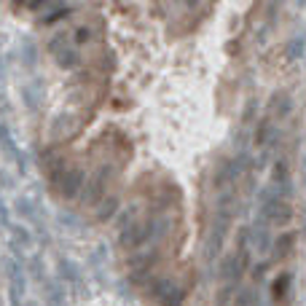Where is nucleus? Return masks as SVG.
Here are the masks:
<instances>
[{
  "label": "nucleus",
  "instance_id": "1",
  "mask_svg": "<svg viewBox=\"0 0 306 306\" xmlns=\"http://www.w3.org/2000/svg\"><path fill=\"white\" fill-rule=\"evenodd\" d=\"M3 266H6V277H8V298H11V306H22L19 301H22L24 288H27L24 266H22V261H19L16 255H8Z\"/></svg>",
  "mask_w": 306,
  "mask_h": 306
},
{
  "label": "nucleus",
  "instance_id": "2",
  "mask_svg": "<svg viewBox=\"0 0 306 306\" xmlns=\"http://www.w3.org/2000/svg\"><path fill=\"white\" fill-rule=\"evenodd\" d=\"M244 167H247V153L242 150L236 159H231V161H223V167L218 169V175H215V186L221 188V191H228L234 183H236V177L244 172Z\"/></svg>",
  "mask_w": 306,
  "mask_h": 306
},
{
  "label": "nucleus",
  "instance_id": "3",
  "mask_svg": "<svg viewBox=\"0 0 306 306\" xmlns=\"http://www.w3.org/2000/svg\"><path fill=\"white\" fill-rule=\"evenodd\" d=\"M150 293H153V298H156L161 306H180L183 303V288L175 282V280H156L153 282V288H150Z\"/></svg>",
  "mask_w": 306,
  "mask_h": 306
},
{
  "label": "nucleus",
  "instance_id": "4",
  "mask_svg": "<svg viewBox=\"0 0 306 306\" xmlns=\"http://www.w3.org/2000/svg\"><path fill=\"white\" fill-rule=\"evenodd\" d=\"M145 242H153V221L129 226L127 231H121V247H127V250H135Z\"/></svg>",
  "mask_w": 306,
  "mask_h": 306
},
{
  "label": "nucleus",
  "instance_id": "5",
  "mask_svg": "<svg viewBox=\"0 0 306 306\" xmlns=\"http://www.w3.org/2000/svg\"><path fill=\"white\" fill-rule=\"evenodd\" d=\"M108 177H110V167L102 164L97 169V175L91 177V183L86 186V194H83V204H97L100 196L105 194V186H108Z\"/></svg>",
  "mask_w": 306,
  "mask_h": 306
},
{
  "label": "nucleus",
  "instance_id": "6",
  "mask_svg": "<svg viewBox=\"0 0 306 306\" xmlns=\"http://www.w3.org/2000/svg\"><path fill=\"white\" fill-rule=\"evenodd\" d=\"M247 239H250V247L255 253H269L271 250V234H269V228H266L263 221H255L250 228H247Z\"/></svg>",
  "mask_w": 306,
  "mask_h": 306
},
{
  "label": "nucleus",
  "instance_id": "7",
  "mask_svg": "<svg viewBox=\"0 0 306 306\" xmlns=\"http://www.w3.org/2000/svg\"><path fill=\"white\" fill-rule=\"evenodd\" d=\"M0 137H3V153H6V159H11L14 164H16V169L24 175V172H27V156L16 148V142H14V137H11V129H8V124H3V129H0Z\"/></svg>",
  "mask_w": 306,
  "mask_h": 306
},
{
  "label": "nucleus",
  "instance_id": "8",
  "mask_svg": "<svg viewBox=\"0 0 306 306\" xmlns=\"http://www.w3.org/2000/svg\"><path fill=\"white\" fill-rule=\"evenodd\" d=\"M244 266H247V253H244V250H239V253H234V255L223 258V266H221V277H223L226 282H236L239 277H242Z\"/></svg>",
  "mask_w": 306,
  "mask_h": 306
},
{
  "label": "nucleus",
  "instance_id": "9",
  "mask_svg": "<svg viewBox=\"0 0 306 306\" xmlns=\"http://www.w3.org/2000/svg\"><path fill=\"white\" fill-rule=\"evenodd\" d=\"M81 188H83V169L81 167H70L68 172H65L62 183H59V194L65 199H75L81 194Z\"/></svg>",
  "mask_w": 306,
  "mask_h": 306
},
{
  "label": "nucleus",
  "instance_id": "10",
  "mask_svg": "<svg viewBox=\"0 0 306 306\" xmlns=\"http://www.w3.org/2000/svg\"><path fill=\"white\" fill-rule=\"evenodd\" d=\"M56 274H59V282H68L75 290H81L83 277H81V269L70 261V258H59V261H56Z\"/></svg>",
  "mask_w": 306,
  "mask_h": 306
},
{
  "label": "nucleus",
  "instance_id": "11",
  "mask_svg": "<svg viewBox=\"0 0 306 306\" xmlns=\"http://www.w3.org/2000/svg\"><path fill=\"white\" fill-rule=\"evenodd\" d=\"M8 244H11L14 255H22V250H27L33 244V234L24 226H11L8 228Z\"/></svg>",
  "mask_w": 306,
  "mask_h": 306
},
{
  "label": "nucleus",
  "instance_id": "12",
  "mask_svg": "<svg viewBox=\"0 0 306 306\" xmlns=\"http://www.w3.org/2000/svg\"><path fill=\"white\" fill-rule=\"evenodd\" d=\"M16 212L30 223H41V204L35 199H27V196H19L16 199Z\"/></svg>",
  "mask_w": 306,
  "mask_h": 306
},
{
  "label": "nucleus",
  "instance_id": "13",
  "mask_svg": "<svg viewBox=\"0 0 306 306\" xmlns=\"http://www.w3.org/2000/svg\"><path fill=\"white\" fill-rule=\"evenodd\" d=\"M41 94H43V83L38 81V78L22 86V97H24V102H27V108H30V110L38 108V102H41Z\"/></svg>",
  "mask_w": 306,
  "mask_h": 306
},
{
  "label": "nucleus",
  "instance_id": "14",
  "mask_svg": "<svg viewBox=\"0 0 306 306\" xmlns=\"http://www.w3.org/2000/svg\"><path fill=\"white\" fill-rule=\"evenodd\" d=\"M290 110H293V102H290V97H288V94H285V91L274 94V97H271V113H274V116L285 118Z\"/></svg>",
  "mask_w": 306,
  "mask_h": 306
},
{
  "label": "nucleus",
  "instance_id": "15",
  "mask_svg": "<svg viewBox=\"0 0 306 306\" xmlns=\"http://www.w3.org/2000/svg\"><path fill=\"white\" fill-rule=\"evenodd\" d=\"M19 54H22V59L27 68H35V62H38V49H35V43L30 41V38H24L22 41V49H19Z\"/></svg>",
  "mask_w": 306,
  "mask_h": 306
},
{
  "label": "nucleus",
  "instance_id": "16",
  "mask_svg": "<svg viewBox=\"0 0 306 306\" xmlns=\"http://www.w3.org/2000/svg\"><path fill=\"white\" fill-rule=\"evenodd\" d=\"M78 62H81V56L75 54L73 49H62L59 54H56V65H59V68H65V70H73Z\"/></svg>",
  "mask_w": 306,
  "mask_h": 306
},
{
  "label": "nucleus",
  "instance_id": "17",
  "mask_svg": "<svg viewBox=\"0 0 306 306\" xmlns=\"http://www.w3.org/2000/svg\"><path fill=\"white\" fill-rule=\"evenodd\" d=\"M172 228V221L169 218H153V242H159V239H164Z\"/></svg>",
  "mask_w": 306,
  "mask_h": 306
},
{
  "label": "nucleus",
  "instance_id": "18",
  "mask_svg": "<svg viewBox=\"0 0 306 306\" xmlns=\"http://www.w3.org/2000/svg\"><path fill=\"white\" fill-rule=\"evenodd\" d=\"M285 183H290V177H288V161L280 159L274 164V186H285Z\"/></svg>",
  "mask_w": 306,
  "mask_h": 306
},
{
  "label": "nucleus",
  "instance_id": "19",
  "mask_svg": "<svg viewBox=\"0 0 306 306\" xmlns=\"http://www.w3.org/2000/svg\"><path fill=\"white\" fill-rule=\"evenodd\" d=\"M30 277L35 282H41V285L46 282V266H43L41 258H33V261H30Z\"/></svg>",
  "mask_w": 306,
  "mask_h": 306
},
{
  "label": "nucleus",
  "instance_id": "20",
  "mask_svg": "<svg viewBox=\"0 0 306 306\" xmlns=\"http://www.w3.org/2000/svg\"><path fill=\"white\" fill-rule=\"evenodd\" d=\"M303 49H306L303 38H293V41L288 43V59H298V56H303Z\"/></svg>",
  "mask_w": 306,
  "mask_h": 306
},
{
  "label": "nucleus",
  "instance_id": "21",
  "mask_svg": "<svg viewBox=\"0 0 306 306\" xmlns=\"http://www.w3.org/2000/svg\"><path fill=\"white\" fill-rule=\"evenodd\" d=\"M116 207H118V199H116V196H110L108 202H105V204L100 207L97 218H100V221H108V218H113V215H116Z\"/></svg>",
  "mask_w": 306,
  "mask_h": 306
},
{
  "label": "nucleus",
  "instance_id": "22",
  "mask_svg": "<svg viewBox=\"0 0 306 306\" xmlns=\"http://www.w3.org/2000/svg\"><path fill=\"white\" fill-rule=\"evenodd\" d=\"M59 223L68 226V228H73V231H78V228H81V221H78L75 215H70V212H59Z\"/></svg>",
  "mask_w": 306,
  "mask_h": 306
},
{
  "label": "nucleus",
  "instance_id": "23",
  "mask_svg": "<svg viewBox=\"0 0 306 306\" xmlns=\"http://www.w3.org/2000/svg\"><path fill=\"white\" fill-rule=\"evenodd\" d=\"M288 285H290V277H288V274H285V277H280V280L274 282V295H277V298H282V295H285V290H288Z\"/></svg>",
  "mask_w": 306,
  "mask_h": 306
},
{
  "label": "nucleus",
  "instance_id": "24",
  "mask_svg": "<svg viewBox=\"0 0 306 306\" xmlns=\"http://www.w3.org/2000/svg\"><path fill=\"white\" fill-rule=\"evenodd\" d=\"M236 303L239 306H253L255 303V293L253 290H242V293H239V298H236Z\"/></svg>",
  "mask_w": 306,
  "mask_h": 306
},
{
  "label": "nucleus",
  "instance_id": "25",
  "mask_svg": "<svg viewBox=\"0 0 306 306\" xmlns=\"http://www.w3.org/2000/svg\"><path fill=\"white\" fill-rule=\"evenodd\" d=\"M290 244H293V236H282V242H277V255H288Z\"/></svg>",
  "mask_w": 306,
  "mask_h": 306
},
{
  "label": "nucleus",
  "instance_id": "26",
  "mask_svg": "<svg viewBox=\"0 0 306 306\" xmlns=\"http://www.w3.org/2000/svg\"><path fill=\"white\" fill-rule=\"evenodd\" d=\"M70 14V8H59V11H54V14H49L43 19V24H51V22H56V19H62V16H68Z\"/></svg>",
  "mask_w": 306,
  "mask_h": 306
},
{
  "label": "nucleus",
  "instance_id": "27",
  "mask_svg": "<svg viewBox=\"0 0 306 306\" xmlns=\"http://www.w3.org/2000/svg\"><path fill=\"white\" fill-rule=\"evenodd\" d=\"M89 38H91V30H89V27H78V30H75V41H78V43H86Z\"/></svg>",
  "mask_w": 306,
  "mask_h": 306
},
{
  "label": "nucleus",
  "instance_id": "28",
  "mask_svg": "<svg viewBox=\"0 0 306 306\" xmlns=\"http://www.w3.org/2000/svg\"><path fill=\"white\" fill-rule=\"evenodd\" d=\"M43 3H49V0H24L27 8H38V6H43Z\"/></svg>",
  "mask_w": 306,
  "mask_h": 306
},
{
  "label": "nucleus",
  "instance_id": "29",
  "mask_svg": "<svg viewBox=\"0 0 306 306\" xmlns=\"http://www.w3.org/2000/svg\"><path fill=\"white\" fill-rule=\"evenodd\" d=\"M199 3H202V0H186V6H191V8H194V6H199Z\"/></svg>",
  "mask_w": 306,
  "mask_h": 306
},
{
  "label": "nucleus",
  "instance_id": "30",
  "mask_svg": "<svg viewBox=\"0 0 306 306\" xmlns=\"http://www.w3.org/2000/svg\"><path fill=\"white\" fill-rule=\"evenodd\" d=\"M303 183H306V159H303Z\"/></svg>",
  "mask_w": 306,
  "mask_h": 306
},
{
  "label": "nucleus",
  "instance_id": "31",
  "mask_svg": "<svg viewBox=\"0 0 306 306\" xmlns=\"http://www.w3.org/2000/svg\"><path fill=\"white\" fill-rule=\"evenodd\" d=\"M298 3H301V6H306V0H298Z\"/></svg>",
  "mask_w": 306,
  "mask_h": 306
}]
</instances>
